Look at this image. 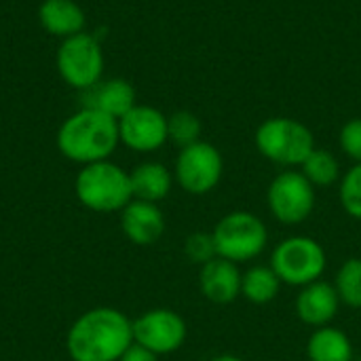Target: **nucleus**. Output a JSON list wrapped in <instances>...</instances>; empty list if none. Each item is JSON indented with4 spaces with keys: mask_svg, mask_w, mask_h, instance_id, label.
I'll return each mask as SVG.
<instances>
[{
    "mask_svg": "<svg viewBox=\"0 0 361 361\" xmlns=\"http://www.w3.org/2000/svg\"><path fill=\"white\" fill-rule=\"evenodd\" d=\"M131 345L133 319L112 307L82 313L66 336V351L72 361H118Z\"/></svg>",
    "mask_w": 361,
    "mask_h": 361,
    "instance_id": "obj_1",
    "label": "nucleus"
},
{
    "mask_svg": "<svg viewBox=\"0 0 361 361\" xmlns=\"http://www.w3.org/2000/svg\"><path fill=\"white\" fill-rule=\"evenodd\" d=\"M118 144V121L93 108H80L57 131L59 152L82 167L108 161Z\"/></svg>",
    "mask_w": 361,
    "mask_h": 361,
    "instance_id": "obj_2",
    "label": "nucleus"
},
{
    "mask_svg": "<svg viewBox=\"0 0 361 361\" xmlns=\"http://www.w3.org/2000/svg\"><path fill=\"white\" fill-rule=\"evenodd\" d=\"M74 192L87 209L97 214L123 212L133 201L129 171L112 161L85 165L74 180Z\"/></svg>",
    "mask_w": 361,
    "mask_h": 361,
    "instance_id": "obj_3",
    "label": "nucleus"
},
{
    "mask_svg": "<svg viewBox=\"0 0 361 361\" xmlns=\"http://www.w3.org/2000/svg\"><path fill=\"white\" fill-rule=\"evenodd\" d=\"M256 150L273 165L296 169L317 148L313 131L290 116H271L262 121L254 133Z\"/></svg>",
    "mask_w": 361,
    "mask_h": 361,
    "instance_id": "obj_4",
    "label": "nucleus"
},
{
    "mask_svg": "<svg viewBox=\"0 0 361 361\" xmlns=\"http://www.w3.org/2000/svg\"><path fill=\"white\" fill-rule=\"evenodd\" d=\"M216 252L235 264H252L269 247V228L260 216L247 209L224 214L212 228Z\"/></svg>",
    "mask_w": 361,
    "mask_h": 361,
    "instance_id": "obj_5",
    "label": "nucleus"
},
{
    "mask_svg": "<svg viewBox=\"0 0 361 361\" xmlns=\"http://www.w3.org/2000/svg\"><path fill=\"white\" fill-rule=\"evenodd\" d=\"M269 264L283 286L300 290L324 279L328 271V252L315 237L290 235L273 247Z\"/></svg>",
    "mask_w": 361,
    "mask_h": 361,
    "instance_id": "obj_6",
    "label": "nucleus"
},
{
    "mask_svg": "<svg viewBox=\"0 0 361 361\" xmlns=\"http://www.w3.org/2000/svg\"><path fill=\"white\" fill-rule=\"evenodd\" d=\"M317 203V188L300 173V169H283L267 188V207L273 220L283 226L307 222Z\"/></svg>",
    "mask_w": 361,
    "mask_h": 361,
    "instance_id": "obj_7",
    "label": "nucleus"
},
{
    "mask_svg": "<svg viewBox=\"0 0 361 361\" xmlns=\"http://www.w3.org/2000/svg\"><path fill=\"white\" fill-rule=\"evenodd\" d=\"M55 63L66 85L78 91H87L102 80L104 51L95 36L80 32L61 40Z\"/></svg>",
    "mask_w": 361,
    "mask_h": 361,
    "instance_id": "obj_8",
    "label": "nucleus"
},
{
    "mask_svg": "<svg viewBox=\"0 0 361 361\" xmlns=\"http://www.w3.org/2000/svg\"><path fill=\"white\" fill-rule=\"evenodd\" d=\"M222 176L224 157L214 144L199 140L186 148H180L173 165V178L184 192L192 197L209 195L222 182Z\"/></svg>",
    "mask_w": 361,
    "mask_h": 361,
    "instance_id": "obj_9",
    "label": "nucleus"
},
{
    "mask_svg": "<svg viewBox=\"0 0 361 361\" xmlns=\"http://www.w3.org/2000/svg\"><path fill=\"white\" fill-rule=\"evenodd\" d=\"M188 326L173 309H150L133 319V343L154 355H171L186 343Z\"/></svg>",
    "mask_w": 361,
    "mask_h": 361,
    "instance_id": "obj_10",
    "label": "nucleus"
},
{
    "mask_svg": "<svg viewBox=\"0 0 361 361\" xmlns=\"http://www.w3.org/2000/svg\"><path fill=\"white\" fill-rule=\"evenodd\" d=\"M118 135L121 144L133 152H157L169 142L167 116L159 108L135 104L125 116L118 118Z\"/></svg>",
    "mask_w": 361,
    "mask_h": 361,
    "instance_id": "obj_11",
    "label": "nucleus"
},
{
    "mask_svg": "<svg viewBox=\"0 0 361 361\" xmlns=\"http://www.w3.org/2000/svg\"><path fill=\"white\" fill-rule=\"evenodd\" d=\"M341 307L343 302L334 290V283L326 279H319L300 288L294 300V311L298 319L313 330L332 326Z\"/></svg>",
    "mask_w": 361,
    "mask_h": 361,
    "instance_id": "obj_12",
    "label": "nucleus"
},
{
    "mask_svg": "<svg viewBox=\"0 0 361 361\" xmlns=\"http://www.w3.org/2000/svg\"><path fill=\"white\" fill-rule=\"evenodd\" d=\"M241 267L220 256L199 267V290L214 305H231L241 298Z\"/></svg>",
    "mask_w": 361,
    "mask_h": 361,
    "instance_id": "obj_13",
    "label": "nucleus"
},
{
    "mask_svg": "<svg viewBox=\"0 0 361 361\" xmlns=\"http://www.w3.org/2000/svg\"><path fill=\"white\" fill-rule=\"evenodd\" d=\"M165 214L161 212L159 203L133 199L121 212V228L133 245H154L165 235Z\"/></svg>",
    "mask_w": 361,
    "mask_h": 361,
    "instance_id": "obj_14",
    "label": "nucleus"
},
{
    "mask_svg": "<svg viewBox=\"0 0 361 361\" xmlns=\"http://www.w3.org/2000/svg\"><path fill=\"white\" fill-rule=\"evenodd\" d=\"M85 93V106L82 108H93L99 110L112 118L125 116L133 106H135V89L129 80L125 78H110V80H99L91 89L82 91Z\"/></svg>",
    "mask_w": 361,
    "mask_h": 361,
    "instance_id": "obj_15",
    "label": "nucleus"
},
{
    "mask_svg": "<svg viewBox=\"0 0 361 361\" xmlns=\"http://www.w3.org/2000/svg\"><path fill=\"white\" fill-rule=\"evenodd\" d=\"M38 21L51 36L70 38L85 30V11L74 0H44L38 8Z\"/></svg>",
    "mask_w": 361,
    "mask_h": 361,
    "instance_id": "obj_16",
    "label": "nucleus"
},
{
    "mask_svg": "<svg viewBox=\"0 0 361 361\" xmlns=\"http://www.w3.org/2000/svg\"><path fill=\"white\" fill-rule=\"evenodd\" d=\"M129 178H131L133 199L148 201V203H161L163 199H167L176 182L173 171H169L159 161L140 163L137 167H133V171H129Z\"/></svg>",
    "mask_w": 361,
    "mask_h": 361,
    "instance_id": "obj_17",
    "label": "nucleus"
},
{
    "mask_svg": "<svg viewBox=\"0 0 361 361\" xmlns=\"http://www.w3.org/2000/svg\"><path fill=\"white\" fill-rule=\"evenodd\" d=\"M309 361H355V347L349 334L334 326L317 328L311 332L307 347Z\"/></svg>",
    "mask_w": 361,
    "mask_h": 361,
    "instance_id": "obj_18",
    "label": "nucleus"
},
{
    "mask_svg": "<svg viewBox=\"0 0 361 361\" xmlns=\"http://www.w3.org/2000/svg\"><path fill=\"white\" fill-rule=\"evenodd\" d=\"M281 286L283 283L271 264H250L243 271L241 298H245L250 305L264 307V305H271L279 296Z\"/></svg>",
    "mask_w": 361,
    "mask_h": 361,
    "instance_id": "obj_19",
    "label": "nucleus"
},
{
    "mask_svg": "<svg viewBox=\"0 0 361 361\" xmlns=\"http://www.w3.org/2000/svg\"><path fill=\"white\" fill-rule=\"evenodd\" d=\"M300 173L315 186V188H330L336 186L343 178V167L341 161L336 159L334 152L326 148H315L305 163L298 167Z\"/></svg>",
    "mask_w": 361,
    "mask_h": 361,
    "instance_id": "obj_20",
    "label": "nucleus"
},
{
    "mask_svg": "<svg viewBox=\"0 0 361 361\" xmlns=\"http://www.w3.org/2000/svg\"><path fill=\"white\" fill-rule=\"evenodd\" d=\"M334 290L343 302V307L347 309H361V258L353 256V258H347L336 275H334Z\"/></svg>",
    "mask_w": 361,
    "mask_h": 361,
    "instance_id": "obj_21",
    "label": "nucleus"
},
{
    "mask_svg": "<svg viewBox=\"0 0 361 361\" xmlns=\"http://www.w3.org/2000/svg\"><path fill=\"white\" fill-rule=\"evenodd\" d=\"M201 131H203V125L199 116L192 114L190 110H178L167 116V135H169V142L176 144L178 148H186L199 142Z\"/></svg>",
    "mask_w": 361,
    "mask_h": 361,
    "instance_id": "obj_22",
    "label": "nucleus"
},
{
    "mask_svg": "<svg viewBox=\"0 0 361 361\" xmlns=\"http://www.w3.org/2000/svg\"><path fill=\"white\" fill-rule=\"evenodd\" d=\"M338 201L347 216L361 222V163H353L338 182Z\"/></svg>",
    "mask_w": 361,
    "mask_h": 361,
    "instance_id": "obj_23",
    "label": "nucleus"
},
{
    "mask_svg": "<svg viewBox=\"0 0 361 361\" xmlns=\"http://www.w3.org/2000/svg\"><path fill=\"white\" fill-rule=\"evenodd\" d=\"M184 256H186V260L190 264H197V267H203L209 260L218 258V252H216V243H214L212 233H205V231L190 233L184 239Z\"/></svg>",
    "mask_w": 361,
    "mask_h": 361,
    "instance_id": "obj_24",
    "label": "nucleus"
},
{
    "mask_svg": "<svg viewBox=\"0 0 361 361\" xmlns=\"http://www.w3.org/2000/svg\"><path fill=\"white\" fill-rule=\"evenodd\" d=\"M338 146L353 163H361V118L347 121L338 131Z\"/></svg>",
    "mask_w": 361,
    "mask_h": 361,
    "instance_id": "obj_25",
    "label": "nucleus"
},
{
    "mask_svg": "<svg viewBox=\"0 0 361 361\" xmlns=\"http://www.w3.org/2000/svg\"><path fill=\"white\" fill-rule=\"evenodd\" d=\"M118 361H159V355H154L152 351H148V349L133 343Z\"/></svg>",
    "mask_w": 361,
    "mask_h": 361,
    "instance_id": "obj_26",
    "label": "nucleus"
},
{
    "mask_svg": "<svg viewBox=\"0 0 361 361\" xmlns=\"http://www.w3.org/2000/svg\"><path fill=\"white\" fill-rule=\"evenodd\" d=\"M212 361H247V360H243V357H239V355H235V353H220V355L212 357Z\"/></svg>",
    "mask_w": 361,
    "mask_h": 361,
    "instance_id": "obj_27",
    "label": "nucleus"
}]
</instances>
